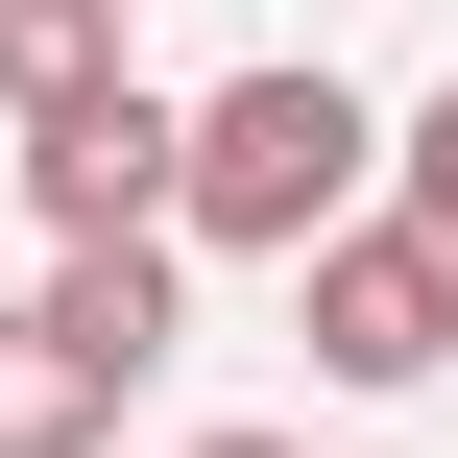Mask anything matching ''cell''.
Returning a JSON list of instances; mask_svg holds the SVG:
<instances>
[{"label": "cell", "instance_id": "cell-1", "mask_svg": "<svg viewBox=\"0 0 458 458\" xmlns=\"http://www.w3.org/2000/svg\"><path fill=\"white\" fill-rule=\"evenodd\" d=\"M362 169H386L362 72L266 48V72L193 97V145H169V242H217V266H314V242H362Z\"/></svg>", "mask_w": 458, "mask_h": 458}, {"label": "cell", "instance_id": "cell-2", "mask_svg": "<svg viewBox=\"0 0 458 458\" xmlns=\"http://www.w3.org/2000/svg\"><path fill=\"white\" fill-rule=\"evenodd\" d=\"M290 314H314V386H435V362H458V266L411 242V217L314 242V266H290Z\"/></svg>", "mask_w": 458, "mask_h": 458}, {"label": "cell", "instance_id": "cell-3", "mask_svg": "<svg viewBox=\"0 0 458 458\" xmlns=\"http://www.w3.org/2000/svg\"><path fill=\"white\" fill-rule=\"evenodd\" d=\"M169 145H193V97H145V72H121V97L24 121L0 169H24V217H48V242H169Z\"/></svg>", "mask_w": 458, "mask_h": 458}, {"label": "cell", "instance_id": "cell-4", "mask_svg": "<svg viewBox=\"0 0 458 458\" xmlns=\"http://www.w3.org/2000/svg\"><path fill=\"white\" fill-rule=\"evenodd\" d=\"M24 314H48L97 386H145V362H169V314H193V242H48V290H24Z\"/></svg>", "mask_w": 458, "mask_h": 458}, {"label": "cell", "instance_id": "cell-5", "mask_svg": "<svg viewBox=\"0 0 458 458\" xmlns=\"http://www.w3.org/2000/svg\"><path fill=\"white\" fill-rule=\"evenodd\" d=\"M121 97V0H0V121H72Z\"/></svg>", "mask_w": 458, "mask_h": 458}, {"label": "cell", "instance_id": "cell-6", "mask_svg": "<svg viewBox=\"0 0 458 458\" xmlns=\"http://www.w3.org/2000/svg\"><path fill=\"white\" fill-rule=\"evenodd\" d=\"M97 435H121V386H97L48 314H0V458H97Z\"/></svg>", "mask_w": 458, "mask_h": 458}, {"label": "cell", "instance_id": "cell-7", "mask_svg": "<svg viewBox=\"0 0 458 458\" xmlns=\"http://www.w3.org/2000/svg\"><path fill=\"white\" fill-rule=\"evenodd\" d=\"M386 169H411V242L458 266V97H411V121H386Z\"/></svg>", "mask_w": 458, "mask_h": 458}, {"label": "cell", "instance_id": "cell-8", "mask_svg": "<svg viewBox=\"0 0 458 458\" xmlns=\"http://www.w3.org/2000/svg\"><path fill=\"white\" fill-rule=\"evenodd\" d=\"M193 458H314V435H193Z\"/></svg>", "mask_w": 458, "mask_h": 458}]
</instances>
